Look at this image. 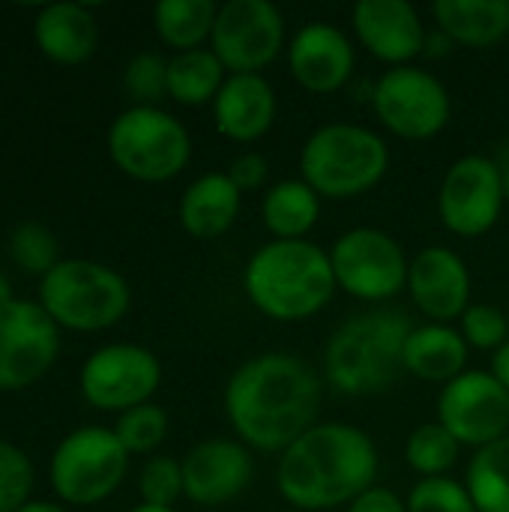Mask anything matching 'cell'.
Returning <instances> with one entry per match:
<instances>
[{
	"instance_id": "1",
	"label": "cell",
	"mask_w": 509,
	"mask_h": 512,
	"mask_svg": "<svg viewBox=\"0 0 509 512\" xmlns=\"http://www.w3.org/2000/svg\"><path fill=\"white\" fill-rule=\"evenodd\" d=\"M234 432L255 450L285 453L321 414V381L306 360L270 351L246 360L225 390Z\"/></svg>"
},
{
	"instance_id": "2",
	"label": "cell",
	"mask_w": 509,
	"mask_h": 512,
	"mask_svg": "<svg viewBox=\"0 0 509 512\" xmlns=\"http://www.w3.org/2000/svg\"><path fill=\"white\" fill-rule=\"evenodd\" d=\"M378 477L372 438L348 423H321L294 441L279 462V492L300 512L354 504Z\"/></svg>"
},
{
	"instance_id": "3",
	"label": "cell",
	"mask_w": 509,
	"mask_h": 512,
	"mask_svg": "<svg viewBox=\"0 0 509 512\" xmlns=\"http://www.w3.org/2000/svg\"><path fill=\"white\" fill-rule=\"evenodd\" d=\"M336 291L330 255L309 240H273L246 264V294L273 321L318 315Z\"/></svg>"
},
{
	"instance_id": "4",
	"label": "cell",
	"mask_w": 509,
	"mask_h": 512,
	"mask_svg": "<svg viewBox=\"0 0 509 512\" xmlns=\"http://www.w3.org/2000/svg\"><path fill=\"white\" fill-rule=\"evenodd\" d=\"M411 330L402 309H375L345 321L327 342V384L345 396L390 390L405 372V342Z\"/></svg>"
},
{
	"instance_id": "5",
	"label": "cell",
	"mask_w": 509,
	"mask_h": 512,
	"mask_svg": "<svg viewBox=\"0 0 509 512\" xmlns=\"http://www.w3.org/2000/svg\"><path fill=\"white\" fill-rule=\"evenodd\" d=\"M387 165L390 150L384 138L351 123L321 126L300 153L303 180L318 198H357L381 183Z\"/></svg>"
},
{
	"instance_id": "6",
	"label": "cell",
	"mask_w": 509,
	"mask_h": 512,
	"mask_svg": "<svg viewBox=\"0 0 509 512\" xmlns=\"http://www.w3.org/2000/svg\"><path fill=\"white\" fill-rule=\"evenodd\" d=\"M126 279L96 261L66 258L39 285V306L63 330L96 333L114 327L129 309Z\"/></svg>"
},
{
	"instance_id": "7",
	"label": "cell",
	"mask_w": 509,
	"mask_h": 512,
	"mask_svg": "<svg viewBox=\"0 0 509 512\" xmlns=\"http://www.w3.org/2000/svg\"><path fill=\"white\" fill-rule=\"evenodd\" d=\"M108 153L126 177L141 183H165L186 168L192 141L174 114L135 105L111 123Z\"/></svg>"
},
{
	"instance_id": "8",
	"label": "cell",
	"mask_w": 509,
	"mask_h": 512,
	"mask_svg": "<svg viewBox=\"0 0 509 512\" xmlns=\"http://www.w3.org/2000/svg\"><path fill=\"white\" fill-rule=\"evenodd\" d=\"M129 471V453L114 429L84 426L69 432L51 456V489L63 504L93 507L111 498Z\"/></svg>"
},
{
	"instance_id": "9",
	"label": "cell",
	"mask_w": 509,
	"mask_h": 512,
	"mask_svg": "<svg viewBox=\"0 0 509 512\" xmlns=\"http://www.w3.org/2000/svg\"><path fill=\"white\" fill-rule=\"evenodd\" d=\"M333 276L342 291L357 300L381 303L408 285V258L402 246L381 228H354L342 234L330 252Z\"/></svg>"
},
{
	"instance_id": "10",
	"label": "cell",
	"mask_w": 509,
	"mask_h": 512,
	"mask_svg": "<svg viewBox=\"0 0 509 512\" xmlns=\"http://www.w3.org/2000/svg\"><path fill=\"white\" fill-rule=\"evenodd\" d=\"M60 354V327L33 303L12 297L0 306V390L33 387Z\"/></svg>"
},
{
	"instance_id": "11",
	"label": "cell",
	"mask_w": 509,
	"mask_h": 512,
	"mask_svg": "<svg viewBox=\"0 0 509 512\" xmlns=\"http://www.w3.org/2000/svg\"><path fill=\"white\" fill-rule=\"evenodd\" d=\"M378 120L399 138L423 141L438 135L450 120V96L444 84L417 66L384 72L372 90Z\"/></svg>"
},
{
	"instance_id": "12",
	"label": "cell",
	"mask_w": 509,
	"mask_h": 512,
	"mask_svg": "<svg viewBox=\"0 0 509 512\" xmlns=\"http://www.w3.org/2000/svg\"><path fill=\"white\" fill-rule=\"evenodd\" d=\"M285 42L282 12L267 0H228L219 6L210 51L234 75H258Z\"/></svg>"
},
{
	"instance_id": "13",
	"label": "cell",
	"mask_w": 509,
	"mask_h": 512,
	"mask_svg": "<svg viewBox=\"0 0 509 512\" xmlns=\"http://www.w3.org/2000/svg\"><path fill=\"white\" fill-rule=\"evenodd\" d=\"M162 366L141 345H105L81 369V393L99 411H132L159 390Z\"/></svg>"
},
{
	"instance_id": "14",
	"label": "cell",
	"mask_w": 509,
	"mask_h": 512,
	"mask_svg": "<svg viewBox=\"0 0 509 512\" xmlns=\"http://www.w3.org/2000/svg\"><path fill=\"white\" fill-rule=\"evenodd\" d=\"M438 423L468 447H489L507 438L509 390L492 372H462L438 399Z\"/></svg>"
},
{
	"instance_id": "15",
	"label": "cell",
	"mask_w": 509,
	"mask_h": 512,
	"mask_svg": "<svg viewBox=\"0 0 509 512\" xmlns=\"http://www.w3.org/2000/svg\"><path fill=\"white\" fill-rule=\"evenodd\" d=\"M504 201V174L498 162L489 156H465L447 171L438 210L453 234L480 237L498 222Z\"/></svg>"
},
{
	"instance_id": "16",
	"label": "cell",
	"mask_w": 509,
	"mask_h": 512,
	"mask_svg": "<svg viewBox=\"0 0 509 512\" xmlns=\"http://www.w3.org/2000/svg\"><path fill=\"white\" fill-rule=\"evenodd\" d=\"M354 30L372 57L405 66L423 54L426 30L417 9L405 0H360L351 12Z\"/></svg>"
},
{
	"instance_id": "17",
	"label": "cell",
	"mask_w": 509,
	"mask_h": 512,
	"mask_svg": "<svg viewBox=\"0 0 509 512\" xmlns=\"http://www.w3.org/2000/svg\"><path fill=\"white\" fill-rule=\"evenodd\" d=\"M408 288L414 306L438 321L462 318L471 300V276L465 261L444 246L423 249L408 270Z\"/></svg>"
},
{
	"instance_id": "18",
	"label": "cell",
	"mask_w": 509,
	"mask_h": 512,
	"mask_svg": "<svg viewBox=\"0 0 509 512\" xmlns=\"http://www.w3.org/2000/svg\"><path fill=\"white\" fill-rule=\"evenodd\" d=\"M252 480V459L234 441H204L183 459V495L201 507L234 501Z\"/></svg>"
},
{
	"instance_id": "19",
	"label": "cell",
	"mask_w": 509,
	"mask_h": 512,
	"mask_svg": "<svg viewBox=\"0 0 509 512\" xmlns=\"http://www.w3.org/2000/svg\"><path fill=\"white\" fill-rule=\"evenodd\" d=\"M294 78L312 93H336L354 72V48L333 24H306L288 51Z\"/></svg>"
},
{
	"instance_id": "20",
	"label": "cell",
	"mask_w": 509,
	"mask_h": 512,
	"mask_svg": "<svg viewBox=\"0 0 509 512\" xmlns=\"http://www.w3.org/2000/svg\"><path fill=\"white\" fill-rule=\"evenodd\" d=\"M216 129L231 141H258L276 117V96L261 75H231L225 78L219 96L213 99Z\"/></svg>"
},
{
	"instance_id": "21",
	"label": "cell",
	"mask_w": 509,
	"mask_h": 512,
	"mask_svg": "<svg viewBox=\"0 0 509 512\" xmlns=\"http://www.w3.org/2000/svg\"><path fill=\"white\" fill-rule=\"evenodd\" d=\"M33 39L48 60L60 66H78L93 57L99 42V27L87 6L51 3L39 9L33 21Z\"/></svg>"
},
{
	"instance_id": "22",
	"label": "cell",
	"mask_w": 509,
	"mask_h": 512,
	"mask_svg": "<svg viewBox=\"0 0 509 512\" xmlns=\"http://www.w3.org/2000/svg\"><path fill=\"white\" fill-rule=\"evenodd\" d=\"M240 189L228 174L198 177L180 198V222L195 240H213L225 234L240 213Z\"/></svg>"
},
{
	"instance_id": "23",
	"label": "cell",
	"mask_w": 509,
	"mask_h": 512,
	"mask_svg": "<svg viewBox=\"0 0 509 512\" xmlns=\"http://www.w3.org/2000/svg\"><path fill=\"white\" fill-rule=\"evenodd\" d=\"M468 363V342L447 324L414 327L405 342V372L420 381L450 384Z\"/></svg>"
},
{
	"instance_id": "24",
	"label": "cell",
	"mask_w": 509,
	"mask_h": 512,
	"mask_svg": "<svg viewBox=\"0 0 509 512\" xmlns=\"http://www.w3.org/2000/svg\"><path fill=\"white\" fill-rule=\"evenodd\" d=\"M432 15L438 30L471 48L498 45L509 33V0H438Z\"/></svg>"
},
{
	"instance_id": "25",
	"label": "cell",
	"mask_w": 509,
	"mask_h": 512,
	"mask_svg": "<svg viewBox=\"0 0 509 512\" xmlns=\"http://www.w3.org/2000/svg\"><path fill=\"white\" fill-rule=\"evenodd\" d=\"M321 213L318 192L306 180H282L273 189H267L261 216L273 237L279 240H303Z\"/></svg>"
},
{
	"instance_id": "26",
	"label": "cell",
	"mask_w": 509,
	"mask_h": 512,
	"mask_svg": "<svg viewBox=\"0 0 509 512\" xmlns=\"http://www.w3.org/2000/svg\"><path fill=\"white\" fill-rule=\"evenodd\" d=\"M216 15L219 6L213 0H162L153 9V24L159 39L180 54L201 48V42L213 36Z\"/></svg>"
},
{
	"instance_id": "27",
	"label": "cell",
	"mask_w": 509,
	"mask_h": 512,
	"mask_svg": "<svg viewBox=\"0 0 509 512\" xmlns=\"http://www.w3.org/2000/svg\"><path fill=\"white\" fill-rule=\"evenodd\" d=\"M225 66L210 48L180 51L168 60V96L180 105H204L219 96Z\"/></svg>"
},
{
	"instance_id": "28",
	"label": "cell",
	"mask_w": 509,
	"mask_h": 512,
	"mask_svg": "<svg viewBox=\"0 0 509 512\" xmlns=\"http://www.w3.org/2000/svg\"><path fill=\"white\" fill-rule=\"evenodd\" d=\"M468 492L477 512H509V435L477 450L468 465Z\"/></svg>"
},
{
	"instance_id": "29",
	"label": "cell",
	"mask_w": 509,
	"mask_h": 512,
	"mask_svg": "<svg viewBox=\"0 0 509 512\" xmlns=\"http://www.w3.org/2000/svg\"><path fill=\"white\" fill-rule=\"evenodd\" d=\"M456 456H459V441L441 423L420 426L405 447L408 465L417 474H423V480L426 477H444L456 465Z\"/></svg>"
},
{
	"instance_id": "30",
	"label": "cell",
	"mask_w": 509,
	"mask_h": 512,
	"mask_svg": "<svg viewBox=\"0 0 509 512\" xmlns=\"http://www.w3.org/2000/svg\"><path fill=\"white\" fill-rule=\"evenodd\" d=\"M9 255L24 273L48 276L60 264V246L48 225L42 222H24L9 237Z\"/></svg>"
},
{
	"instance_id": "31",
	"label": "cell",
	"mask_w": 509,
	"mask_h": 512,
	"mask_svg": "<svg viewBox=\"0 0 509 512\" xmlns=\"http://www.w3.org/2000/svg\"><path fill=\"white\" fill-rule=\"evenodd\" d=\"M117 441L123 444V450L132 453H153L165 435H168V414L159 405H138L126 414H120L117 426H114Z\"/></svg>"
},
{
	"instance_id": "32",
	"label": "cell",
	"mask_w": 509,
	"mask_h": 512,
	"mask_svg": "<svg viewBox=\"0 0 509 512\" xmlns=\"http://www.w3.org/2000/svg\"><path fill=\"white\" fill-rule=\"evenodd\" d=\"M123 87L138 105L156 108V102L168 96V60L153 51L132 57L123 72Z\"/></svg>"
},
{
	"instance_id": "33",
	"label": "cell",
	"mask_w": 509,
	"mask_h": 512,
	"mask_svg": "<svg viewBox=\"0 0 509 512\" xmlns=\"http://www.w3.org/2000/svg\"><path fill=\"white\" fill-rule=\"evenodd\" d=\"M33 465L24 450L0 441V512H18L33 492Z\"/></svg>"
},
{
	"instance_id": "34",
	"label": "cell",
	"mask_w": 509,
	"mask_h": 512,
	"mask_svg": "<svg viewBox=\"0 0 509 512\" xmlns=\"http://www.w3.org/2000/svg\"><path fill=\"white\" fill-rule=\"evenodd\" d=\"M408 512H477L471 492L450 477H426L408 495Z\"/></svg>"
},
{
	"instance_id": "35",
	"label": "cell",
	"mask_w": 509,
	"mask_h": 512,
	"mask_svg": "<svg viewBox=\"0 0 509 512\" xmlns=\"http://www.w3.org/2000/svg\"><path fill=\"white\" fill-rule=\"evenodd\" d=\"M138 489L144 504L171 510V504L183 495V465L168 456H153L141 471Z\"/></svg>"
},
{
	"instance_id": "36",
	"label": "cell",
	"mask_w": 509,
	"mask_h": 512,
	"mask_svg": "<svg viewBox=\"0 0 509 512\" xmlns=\"http://www.w3.org/2000/svg\"><path fill=\"white\" fill-rule=\"evenodd\" d=\"M462 336L474 348H501L507 342V318L498 306H468L462 315Z\"/></svg>"
},
{
	"instance_id": "37",
	"label": "cell",
	"mask_w": 509,
	"mask_h": 512,
	"mask_svg": "<svg viewBox=\"0 0 509 512\" xmlns=\"http://www.w3.org/2000/svg\"><path fill=\"white\" fill-rule=\"evenodd\" d=\"M267 171H270V165H267V159L261 153H243V156H237L231 162L228 177H231V183L240 192H252V189H261L264 186Z\"/></svg>"
},
{
	"instance_id": "38",
	"label": "cell",
	"mask_w": 509,
	"mask_h": 512,
	"mask_svg": "<svg viewBox=\"0 0 509 512\" xmlns=\"http://www.w3.org/2000/svg\"><path fill=\"white\" fill-rule=\"evenodd\" d=\"M348 512H408V504L396 492L372 486L348 507Z\"/></svg>"
},
{
	"instance_id": "39",
	"label": "cell",
	"mask_w": 509,
	"mask_h": 512,
	"mask_svg": "<svg viewBox=\"0 0 509 512\" xmlns=\"http://www.w3.org/2000/svg\"><path fill=\"white\" fill-rule=\"evenodd\" d=\"M453 48V39L444 33V30H435V33H426V45H423V54L429 57H447Z\"/></svg>"
},
{
	"instance_id": "40",
	"label": "cell",
	"mask_w": 509,
	"mask_h": 512,
	"mask_svg": "<svg viewBox=\"0 0 509 512\" xmlns=\"http://www.w3.org/2000/svg\"><path fill=\"white\" fill-rule=\"evenodd\" d=\"M492 375L504 384L509 390V342H504L495 354V363H492Z\"/></svg>"
},
{
	"instance_id": "41",
	"label": "cell",
	"mask_w": 509,
	"mask_h": 512,
	"mask_svg": "<svg viewBox=\"0 0 509 512\" xmlns=\"http://www.w3.org/2000/svg\"><path fill=\"white\" fill-rule=\"evenodd\" d=\"M18 512H69V510H63L60 504H48V501H27V504H24Z\"/></svg>"
},
{
	"instance_id": "42",
	"label": "cell",
	"mask_w": 509,
	"mask_h": 512,
	"mask_svg": "<svg viewBox=\"0 0 509 512\" xmlns=\"http://www.w3.org/2000/svg\"><path fill=\"white\" fill-rule=\"evenodd\" d=\"M495 162H498V168H501V171H507L509 168V141H507V147H501V153H498V159H495Z\"/></svg>"
},
{
	"instance_id": "43",
	"label": "cell",
	"mask_w": 509,
	"mask_h": 512,
	"mask_svg": "<svg viewBox=\"0 0 509 512\" xmlns=\"http://www.w3.org/2000/svg\"><path fill=\"white\" fill-rule=\"evenodd\" d=\"M9 300H12V294H9V282L0 276V306H3V303H9Z\"/></svg>"
},
{
	"instance_id": "44",
	"label": "cell",
	"mask_w": 509,
	"mask_h": 512,
	"mask_svg": "<svg viewBox=\"0 0 509 512\" xmlns=\"http://www.w3.org/2000/svg\"><path fill=\"white\" fill-rule=\"evenodd\" d=\"M129 512H174V510H165V507H150V504H141V507H135V510Z\"/></svg>"
},
{
	"instance_id": "45",
	"label": "cell",
	"mask_w": 509,
	"mask_h": 512,
	"mask_svg": "<svg viewBox=\"0 0 509 512\" xmlns=\"http://www.w3.org/2000/svg\"><path fill=\"white\" fill-rule=\"evenodd\" d=\"M501 174H504V198L509 201V168L507 171H501Z\"/></svg>"
},
{
	"instance_id": "46",
	"label": "cell",
	"mask_w": 509,
	"mask_h": 512,
	"mask_svg": "<svg viewBox=\"0 0 509 512\" xmlns=\"http://www.w3.org/2000/svg\"><path fill=\"white\" fill-rule=\"evenodd\" d=\"M288 512H300V510H288Z\"/></svg>"
}]
</instances>
